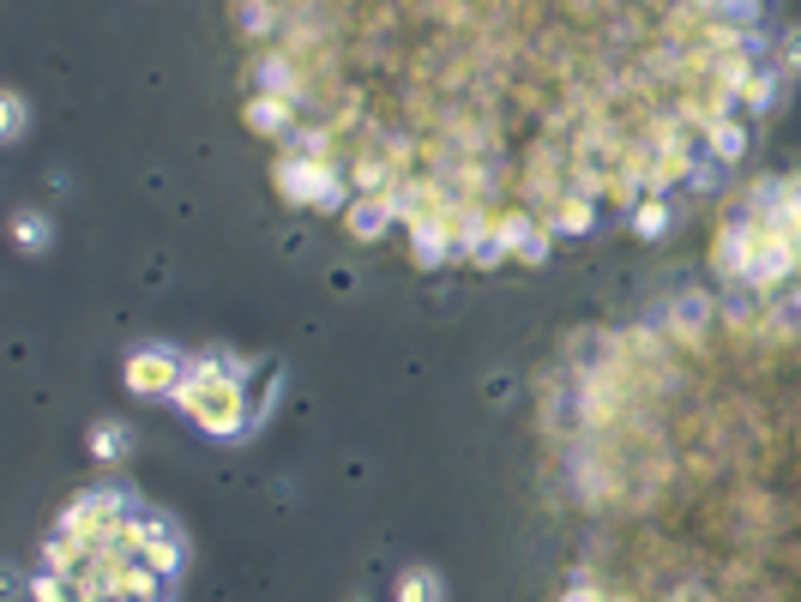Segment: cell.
I'll return each mask as SVG.
<instances>
[{"label":"cell","instance_id":"4","mask_svg":"<svg viewBox=\"0 0 801 602\" xmlns=\"http://www.w3.org/2000/svg\"><path fill=\"white\" fill-rule=\"evenodd\" d=\"M410 248H417L422 266L459 259V229H452V217H417V224H410Z\"/></svg>","mask_w":801,"mask_h":602},{"label":"cell","instance_id":"3","mask_svg":"<svg viewBox=\"0 0 801 602\" xmlns=\"http://www.w3.org/2000/svg\"><path fill=\"white\" fill-rule=\"evenodd\" d=\"M182 355H170V350H140L127 362V386L133 392H151V398H163V392H170L175 398V386H182Z\"/></svg>","mask_w":801,"mask_h":602},{"label":"cell","instance_id":"10","mask_svg":"<svg viewBox=\"0 0 801 602\" xmlns=\"http://www.w3.org/2000/svg\"><path fill=\"white\" fill-rule=\"evenodd\" d=\"M91 446L103 452V458H121V452H127V428H121V422H103V428L91 434Z\"/></svg>","mask_w":801,"mask_h":602},{"label":"cell","instance_id":"11","mask_svg":"<svg viewBox=\"0 0 801 602\" xmlns=\"http://www.w3.org/2000/svg\"><path fill=\"white\" fill-rule=\"evenodd\" d=\"M43 236H49V224H43V217H19V241H24V248H43Z\"/></svg>","mask_w":801,"mask_h":602},{"label":"cell","instance_id":"13","mask_svg":"<svg viewBox=\"0 0 801 602\" xmlns=\"http://www.w3.org/2000/svg\"><path fill=\"white\" fill-rule=\"evenodd\" d=\"M79 602H91V596H79Z\"/></svg>","mask_w":801,"mask_h":602},{"label":"cell","instance_id":"2","mask_svg":"<svg viewBox=\"0 0 801 602\" xmlns=\"http://www.w3.org/2000/svg\"><path fill=\"white\" fill-rule=\"evenodd\" d=\"M501 248H506V259H548V248H555V236H548L543 224H536L524 205H506L501 211Z\"/></svg>","mask_w":801,"mask_h":602},{"label":"cell","instance_id":"5","mask_svg":"<svg viewBox=\"0 0 801 602\" xmlns=\"http://www.w3.org/2000/svg\"><path fill=\"white\" fill-rule=\"evenodd\" d=\"M343 224H350L356 241H374V236H386V229L398 224V217H392V205H386L380 194H356L350 205H343Z\"/></svg>","mask_w":801,"mask_h":602},{"label":"cell","instance_id":"6","mask_svg":"<svg viewBox=\"0 0 801 602\" xmlns=\"http://www.w3.org/2000/svg\"><path fill=\"white\" fill-rule=\"evenodd\" d=\"M706 163H717V169H729V163H741L748 157V127H741V115H729V121H711L706 133Z\"/></svg>","mask_w":801,"mask_h":602},{"label":"cell","instance_id":"1","mask_svg":"<svg viewBox=\"0 0 801 602\" xmlns=\"http://www.w3.org/2000/svg\"><path fill=\"white\" fill-rule=\"evenodd\" d=\"M278 187L296 205H320V211H343V205L356 199L343 163H314V157H284L278 163Z\"/></svg>","mask_w":801,"mask_h":602},{"label":"cell","instance_id":"9","mask_svg":"<svg viewBox=\"0 0 801 602\" xmlns=\"http://www.w3.org/2000/svg\"><path fill=\"white\" fill-rule=\"evenodd\" d=\"M398 602H440V579H434V572H404Z\"/></svg>","mask_w":801,"mask_h":602},{"label":"cell","instance_id":"8","mask_svg":"<svg viewBox=\"0 0 801 602\" xmlns=\"http://www.w3.org/2000/svg\"><path fill=\"white\" fill-rule=\"evenodd\" d=\"M633 229H639V236H663V229H669V205H663V199H645L639 211H633Z\"/></svg>","mask_w":801,"mask_h":602},{"label":"cell","instance_id":"12","mask_svg":"<svg viewBox=\"0 0 801 602\" xmlns=\"http://www.w3.org/2000/svg\"><path fill=\"white\" fill-rule=\"evenodd\" d=\"M778 61H783V66H795V73H801V31H790V37H783V54H778Z\"/></svg>","mask_w":801,"mask_h":602},{"label":"cell","instance_id":"7","mask_svg":"<svg viewBox=\"0 0 801 602\" xmlns=\"http://www.w3.org/2000/svg\"><path fill=\"white\" fill-rule=\"evenodd\" d=\"M778 91H783V73H778V61H759L753 73H748V85H741V108H771L778 103Z\"/></svg>","mask_w":801,"mask_h":602}]
</instances>
